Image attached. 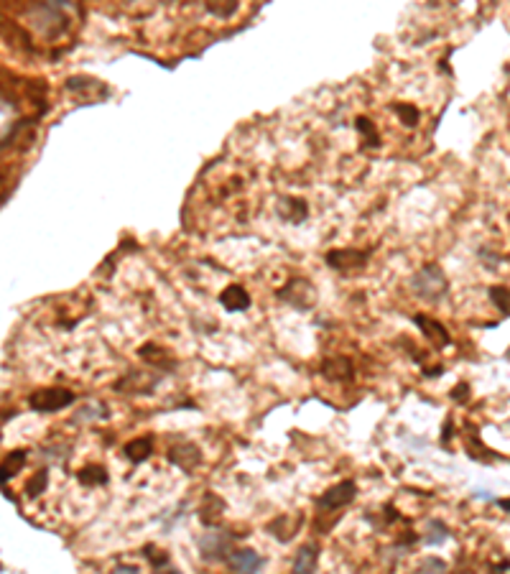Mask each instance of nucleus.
Listing matches in <instances>:
<instances>
[{
    "label": "nucleus",
    "instance_id": "17",
    "mask_svg": "<svg viewBox=\"0 0 510 574\" xmlns=\"http://www.w3.org/2000/svg\"><path fill=\"white\" fill-rule=\"evenodd\" d=\"M26 459H28V452H23V449H16V452H11V457L0 465V483H6V480H11L13 475H18V472L23 470Z\"/></svg>",
    "mask_w": 510,
    "mask_h": 574
},
{
    "label": "nucleus",
    "instance_id": "26",
    "mask_svg": "<svg viewBox=\"0 0 510 574\" xmlns=\"http://www.w3.org/2000/svg\"><path fill=\"white\" fill-rule=\"evenodd\" d=\"M452 401H457V403L470 401V386H467V383H459L457 388L452 390Z\"/></svg>",
    "mask_w": 510,
    "mask_h": 574
},
{
    "label": "nucleus",
    "instance_id": "1",
    "mask_svg": "<svg viewBox=\"0 0 510 574\" xmlns=\"http://www.w3.org/2000/svg\"><path fill=\"white\" fill-rule=\"evenodd\" d=\"M411 288L416 296L426 301H439L446 296V276L439 266H424L419 274L411 278Z\"/></svg>",
    "mask_w": 510,
    "mask_h": 574
},
{
    "label": "nucleus",
    "instance_id": "23",
    "mask_svg": "<svg viewBox=\"0 0 510 574\" xmlns=\"http://www.w3.org/2000/svg\"><path fill=\"white\" fill-rule=\"evenodd\" d=\"M419 569L421 572H446V561L436 559V556H429V559L419 561Z\"/></svg>",
    "mask_w": 510,
    "mask_h": 574
},
{
    "label": "nucleus",
    "instance_id": "21",
    "mask_svg": "<svg viewBox=\"0 0 510 574\" xmlns=\"http://www.w3.org/2000/svg\"><path fill=\"white\" fill-rule=\"evenodd\" d=\"M490 299H492V304L500 309V312L508 314V286H492L490 288Z\"/></svg>",
    "mask_w": 510,
    "mask_h": 574
},
{
    "label": "nucleus",
    "instance_id": "2",
    "mask_svg": "<svg viewBox=\"0 0 510 574\" xmlns=\"http://www.w3.org/2000/svg\"><path fill=\"white\" fill-rule=\"evenodd\" d=\"M235 539L237 536L230 534V531H207V534L199 539V556H202L207 564L227 561Z\"/></svg>",
    "mask_w": 510,
    "mask_h": 574
},
{
    "label": "nucleus",
    "instance_id": "10",
    "mask_svg": "<svg viewBox=\"0 0 510 574\" xmlns=\"http://www.w3.org/2000/svg\"><path fill=\"white\" fill-rule=\"evenodd\" d=\"M220 304H222L227 312H245L250 306V293L245 291V286H240V283H232V286H227L220 293Z\"/></svg>",
    "mask_w": 510,
    "mask_h": 574
},
{
    "label": "nucleus",
    "instance_id": "3",
    "mask_svg": "<svg viewBox=\"0 0 510 574\" xmlns=\"http://www.w3.org/2000/svg\"><path fill=\"white\" fill-rule=\"evenodd\" d=\"M74 398L76 395L72 393L69 388H59V386H54V388L33 390V393L28 395V406H31L33 411H38V414H54V411H62V408L72 406Z\"/></svg>",
    "mask_w": 510,
    "mask_h": 574
},
{
    "label": "nucleus",
    "instance_id": "5",
    "mask_svg": "<svg viewBox=\"0 0 510 574\" xmlns=\"http://www.w3.org/2000/svg\"><path fill=\"white\" fill-rule=\"evenodd\" d=\"M278 299L280 301H288L291 306H296V309H312L314 306V288L306 283V281H291L288 286H283L278 291Z\"/></svg>",
    "mask_w": 510,
    "mask_h": 574
},
{
    "label": "nucleus",
    "instance_id": "18",
    "mask_svg": "<svg viewBox=\"0 0 510 574\" xmlns=\"http://www.w3.org/2000/svg\"><path fill=\"white\" fill-rule=\"evenodd\" d=\"M446 539H449V529H446V523L429 521L426 534H424V541H426L429 546H439V544H444Z\"/></svg>",
    "mask_w": 510,
    "mask_h": 574
},
{
    "label": "nucleus",
    "instance_id": "20",
    "mask_svg": "<svg viewBox=\"0 0 510 574\" xmlns=\"http://www.w3.org/2000/svg\"><path fill=\"white\" fill-rule=\"evenodd\" d=\"M143 554L148 556V561H151L153 569H164L169 567V554H164V551H159L156 546H146L143 548Z\"/></svg>",
    "mask_w": 510,
    "mask_h": 574
},
{
    "label": "nucleus",
    "instance_id": "25",
    "mask_svg": "<svg viewBox=\"0 0 510 574\" xmlns=\"http://www.w3.org/2000/svg\"><path fill=\"white\" fill-rule=\"evenodd\" d=\"M398 113H401L406 125H416V123H419V110L411 108V105H398Z\"/></svg>",
    "mask_w": 510,
    "mask_h": 574
},
{
    "label": "nucleus",
    "instance_id": "16",
    "mask_svg": "<svg viewBox=\"0 0 510 574\" xmlns=\"http://www.w3.org/2000/svg\"><path fill=\"white\" fill-rule=\"evenodd\" d=\"M76 480H79V485H84V488H97V485H108L110 475L105 467L92 465V467H84V470L76 472Z\"/></svg>",
    "mask_w": 510,
    "mask_h": 574
},
{
    "label": "nucleus",
    "instance_id": "13",
    "mask_svg": "<svg viewBox=\"0 0 510 574\" xmlns=\"http://www.w3.org/2000/svg\"><path fill=\"white\" fill-rule=\"evenodd\" d=\"M153 454V439L151 437H140V439H133L125 444V457L133 462V465H140L146 462L148 457Z\"/></svg>",
    "mask_w": 510,
    "mask_h": 574
},
{
    "label": "nucleus",
    "instance_id": "22",
    "mask_svg": "<svg viewBox=\"0 0 510 574\" xmlns=\"http://www.w3.org/2000/svg\"><path fill=\"white\" fill-rule=\"evenodd\" d=\"M110 411L105 406H87L84 411H79L76 414V421L79 419H89V421H100V419H108Z\"/></svg>",
    "mask_w": 510,
    "mask_h": 574
},
{
    "label": "nucleus",
    "instance_id": "28",
    "mask_svg": "<svg viewBox=\"0 0 510 574\" xmlns=\"http://www.w3.org/2000/svg\"><path fill=\"white\" fill-rule=\"evenodd\" d=\"M449 437H452V421H446V427H444V441H449Z\"/></svg>",
    "mask_w": 510,
    "mask_h": 574
},
{
    "label": "nucleus",
    "instance_id": "12",
    "mask_svg": "<svg viewBox=\"0 0 510 574\" xmlns=\"http://www.w3.org/2000/svg\"><path fill=\"white\" fill-rule=\"evenodd\" d=\"M317 561H319V546L317 544H306L296 551V559H293V572L299 574H309L317 569Z\"/></svg>",
    "mask_w": 510,
    "mask_h": 574
},
{
    "label": "nucleus",
    "instance_id": "11",
    "mask_svg": "<svg viewBox=\"0 0 510 574\" xmlns=\"http://www.w3.org/2000/svg\"><path fill=\"white\" fill-rule=\"evenodd\" d=\"M368 261V253H360V250H332L327 253V263L332 268H357Z\"/></svg>",
    "mask_w": 510,
    "mask_h": 574
},
{
    "label": "nucleus",
    "instance_id": "15",
    "mask_svg": "<svg viewBox=\"0 0 510 574\" xmlns=\"http://www.w3.org/2000/svg\"><path fill=\"white\" fill-rule=\"evenodd\" d=\"M222 510H225L222 497H217V495H212V493H207V495H204V503L199 505V521H202L204 526H212V523H215V518L222 516Z\"/></svg>",
    "mask_w": 510,
    "mask_h": 574
},
{
    "label": "nucleus",
    "instance_id": "4",
    "mask_svg": "<svg viewBox=\"0 0 510 574\" xmlns=\"http://www.w3.org/2000/svg\"><path fill=\"white\" fill-rule=\"evenodd\" d=\"M355 495H357L355 480H342V483L327 488V490L317 497V505L322 510H337V508H344V505H350L352 500H355Z\"/></svg>",
    "mask_w": 510,
    "mask_h": 574
},
{
    "label": "nucleus",
    "instance_id": "24",
    "mask_svg": "<svg viewBox=\"0 0 510 574\" xmlns=\"http://www.w3.org/2000/svg\"><path fill=\"white\" fill-rule=\"evenodd\" d=\"M357 130L370 140V146H375L378 143V135H375V130H373V125H370L368 118H357Z\"/></svg>",
    "mask_w": 510,
    "mask_h": 574
},
{
    "label": "nucleus",
    "instance_id": "7",
    "mask_svg": "<svg viewBox=\"0 0 510 574\" xmlns=\"http://www.w3.org/2000/svg\"><path fill=\"white\" fill-rule=\"evenodd\" d=\"M414 322L419 325L421 334H424V337H426L434 347H446V344H452V334L446 332V327L441 325V322L426 317V314H416Z\"/></svg>",
    "mask_w": 510,
    "mask_h": 574
},
{
    "label": "nucleus",
    "instance_id": "6",
    "mask_svg": "<svg viewBox=\"0 0 510 574\" xmlns=\"http://www.w3.org/2000/svg\"><path fill=\"white\" fill-rule=\"evenodd\" d=\"M169 462H174L178 470L191 472L194 467L202 465V449H199L197 444H191V441L174 444L171 449H169Z\"/></svg>",
    "mask_w": 510,
    "mask_h": 574
},
{
    "label": "nucleus",
    "instance_id": "27",
    "mask_svg": "<svg viewBox=\"0 0 510 574\" xmlns=\"http://www.w3.org/2000/svg\"><path fill=\"white\" fill-rule=\"evenodd\" d=\"M115 572H138V567H130V564H118V567H115Z\"/></svg>",
    "mask_w": 510,
    "mask_h": 574
},
{
    "label": "nucleus",
    "instance_id": "8",
    "mask_svg": "<svg viewBox=\"0 0 510 574\" xmlns=\"http://www.w3.org/2000/svg\"><path fill=\"white\" fill-rule=\"evenodd\" d=\"M319 373L332 383H342V381H352L355 368H352V360H347V357H329V360L322 363Z\"/></svg>",
    "mask_w": 510,
    "mask_h": 574
},
{
    "label": "nucleus",
    "instance_id": "14",
    "mask_svg": "<svg viewBox=\"0 0 510 574\" xmlns=\"http://www.w3.org/2000/svg\"><path fill=\"white\" fill-rule=\"evenodd\" d=\"M296 526H299V518H291V516H278L273 523H268V534L276 536L278 541H291L293 534H296Z\"/></svg>",
    "mask_w": 510,
    "mask_h": 574
},
{
    "label": "nucleus",
    "instance_id": "9",
    "mask_svg": "<svg viewBox=\"0 0 510 574\" xmlns=\"http://www.w3.org/2000/svg\"><path fill=\"white\" fill-rule=\"evenodd\" d=\"M227 561L235 572H258L263 567V556L253 548H235V551H230Z\"/></svg>",
    "mask_w": 510,
    "mask_h": 574
},
{
    "label": "nucleus",
    "instance_id": "19",
    "mask_svg": "<svg viewBox=\"0 0 510 574\" xmlns=\"http://www.w3.org/2000/svg\"><path fill=\"white\" fill-rule=\"evenodd\" d=\"M46 485H49V470L46 467H41V470L33 475L28 483H26V495L28 497H38L41 493L46 490Z\"/></svg>",
    "mask_w": 510,
    "mask_h": 574
}]
</instances>
